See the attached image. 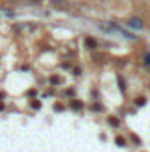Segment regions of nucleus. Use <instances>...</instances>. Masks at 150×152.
I'll return each mask as SVG.
<instances>
[{"label":"nucleus","instance_id":"nucleus-2","mask_svg":"<svg viewBox=\"0 0 150 152\" xmlns=\"http://www.w3.org/2000/svg\"><path fill=\"white\" fill-rule=\"evenodd\" d=\"M85 44L90 48V50H94V48H97V42H95V39H92V37H87L85 39Z\"/></svg>","mask_w":150,"mask_h":152},{"label":"nucleus","instance_id":"nucleus-7","mask_svg":"<svg viewBox=\"0 0 150 152\" xmlns=\"http://www.w3.org/2000/svg\"><path fill=\"white\" fill-rule=\"evenodd\" d=\"M124 143H125V142H124V138H117V145H120V147H122Z\"/></svg>","mask_w":150,"mask_h":152},{"label":"nucleus","instance_id":"nucleus-10","mask_svg":"<svg viewBox=\"0 0 150 152\" xmlns=\"http://www.w3.org/2000/svg\"><path fill=\"white\" fill-rule=\"evenodd\" d=\"M32 2H41V0H32Z\"/></svg>","mask_w":150,"mask_h":152},{"label":"nucleus","instance_id":"nucleus-3","mask_svg":"<svg viewBox=\"0 0 150 152\" xmlns=\"http://www.w3.org/2000/svg\"><path fill=\"white\" fill-rule=\"evenodd\" d=\"M71 104H73V108H74V110H81V103H79V101H73Z\"/></svg>","mask_w":150,"mask_h":152},{"label":"nucleus","instance_id":"nucleus-9","mask_svg":"<svg viewBox=\"0 0 150 152\" xmlns=\"http://www.w3.org/2000/svg\"><path fill=\"white\" fill-rule=\"evenodd\" d=\"M51 83H55V85H57V83H60V80H58V78H55V76H53V78H51Z\"/></svg>","mask_w":150,"mask_h":152},{"label":"nucleus","instance_id":"nucleus-6","mask_svg":"<svg viewBox=\"0 0 150 152\" xmlns=\"http://www.w3.org/2000/svg\"><path fill=\"white\" fill-rule=\"evenodd\" d=\"M118 85H120V90L125 88V87H124V78H122V76H118Z\"/></svg>","mask_w":150,"mask_h":152},{"label":"nucleus","instance_id":"nucleus-4","mask_svg":"<svg viewBox=\"0 0 150 152\" xmlns=\"http://www.w3.org/2000/svg\"><path fill=\"white\" fill-rule=\"evenodd\" d=\"M108 122H110V126H115V127H117V126H118V120H117V118H115V117H111V118H110V120H108Z\"/></svg>","mask_w":150,"mask_h":152},{"label":"nucleus","instance_id":"nucleus-1","mask_svg":"<svg viewBox=\"0 0 150 152\" xmlns=\"http://www.w3.org/2000/svg\"><path fill=\"white\" fill-rule=\"evenodd\" d=\"M127 25L133 27V28H141V27H143V21H141L140 18H133V20L127 21Z\"/></svg>","mask_w":150,"mask_h":152},{"label":"nucleus","instance_id":"nucleus-5","mask_svg":"<svg viewBox=\"0 0 150 152\" xmlns=\"http://www.w3.org/2000/svg\"><path fill=\"white\" fill-rule=\"evenodd\" d=\"M143 62H145V66H149V67H150V53H147V55H145Z\"/></svg>","mask_w":150,"mask_h":152},{"label":"nucleus","instance_id":"nucleus-8","mask_svg":"<svg viewBox=\"0 0 150 152\" xmlns=\"http://www.w3.org/2000/svg\"><path fill=\"white\" fill-rule=\"evenodd\" d=\"M136 104H138V106H141V104H145V99H143V97H141V99H138V101H136Z\"/></svg>","mask_w":150,"mask_h":152}]
</instances>
